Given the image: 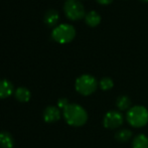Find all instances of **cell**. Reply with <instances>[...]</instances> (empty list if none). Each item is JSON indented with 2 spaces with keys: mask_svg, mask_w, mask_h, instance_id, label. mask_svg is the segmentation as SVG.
<instances>
[{
  "mask_svg": "<svg viewBox=\"0 0 148 148\" xmlns=\"http://www.w3.org/2000/svg\"><path fill=\"white\" fill-rule=\"evenodd\" d=\"M14 139L7 131L0 132V148H13Z\"/></svg>",
  "mask_w": 148,
  "mask_h": 148,
  "instance_id": "cell-10",
  "label": "cell"
},
{
  "mask_svg": "<svg viewBox=\"0 0 148 148\" xmlns=\"http://www.w3.org/2000/svg\"><path fill=\"white\" fill-rule=\"evenodd\" d=\"M131 99L128 97V96H120V97L117 98V101H116V106L118 107V109L120 111H126V110H129L131 108Z\"/></svg>",
  "mask_w": 148,
  "mask_h": 148,
  "instance_id": "cell-13",
  "label": "cell"
},
{
  "mask_svg": "<svg viewBox=\"0 0 148 148\" xmlns=\"http://www.w3.org/2000/svg\"><path fill=\"white\" fill-rule=\"evenodd\" d=\"M85 20H86L88 25L96 26L101 21V15H100L96 10H91V11L86 13V15H85Z\"/></svg>",
  "mask_w": 148,
  "mask_h": 148,
  "instance_id": "cell-12",
  "label": "cell"
},
{
  "mask_svg": "<svg viewBox=\"0 0 148 148\" xmlns=\"http://www.w3.org/2000/svg\"><path fill=\"white\" fill-rule=\"evenodd\" d=\"M123 121H124V118L120 111L111 110L107 112L104 116L103 125L107 129H117L123 124Z\"/></svg>",
  "mask_w": 148,
  "mask_h": 148,
  "instance_id": "cell-6",
  "label": "cell"
},
{
  "mask_svg": "<svg viewBox=\"0 0 148 148\" xmlns=\"http://www.w3.org/2000/svg\"><path fill=\"white\" fill-rule=\"evenodd\" d=\"M99 85H100V88H101L102 90H104V91H108V90L113 88L114 82L110 77H104V78L101 79Z\"/></svg>",
  "mask_w": 148,
  "mask_h": 148,
  "instance_id": "cell-16",
  "label": "cell"
},
{
  "mask_svg": "<svg viewBox=\"0 0 148 148\" xmlns=\"http://www.w3.org/2000/svg\"><path fill=\"white\" fill-rule=\"evenodd\" d=\"M132 148H148V137L144 134H139L133 139Z\"/></svg>",
  "mask_w": 148,
  "mask_h": 148,
  "instance_id": "cell-14",
  "label": "cell"
},
{
  "mask_svg": "<svg viewBox=\"0 0 148 148\" xmlns=\"http://www.w3.org/2000/svg\"><path fill=\"white\" fill-rule=\"evenodd\" d=\"M132 137V132L129 129H120L115 133V139L119 142H127Z\"/></svg>",
  "mask_w": 148,
  "mask_h": 148,
  "instance_id": "cell-15",
  "label": "cell"
},
{
  "mask_svg": "<svg viewBox=\"0 0 148 148\" xmlns=\"http://www.w3.org/2000/svg\"><path fill=\"white\" fill-rule=\"evenodd\" d=\"M59 20H60V14L56 9H49L45 13V16H43V21L49 27H53V26L57 25Z\"/></svg>",
  "mask_w": 148,
  "mask_h": 148,
  "instance_id": "cell-9",
  "label": "cell"
},
{
  "mask_svg": "<svg viewBox=\"0 0 148 148\" xmlns=\"http://www.w3.org/2000/svg\"><path fill=\"white\" fill-rule=\"evenodd\" d=\"M76 35V28L70 23H60L51 31V38L60 43L70 42Z\"/></svg>",
  "mask_w": 148,
  "mask_h": 148,
  "instance_id": "cell-4",
  "label": "cell"
},
{
  "mask_svg": "<svg viewBox=\"0 0 148 148\" xmlns=\"http://www.w3.org/2000/svg\"><path fill=\"white\" fill-rule=\"evenodd\" d=\"M97 1L101 4H108V3H110L112 0H97Z\"/></svg>",
  "mask_w": 148,
  "mask_h": 148,
  "instance_id": "cell-18",
  "label": "cell"
},
{
  "mask_svg": "<svg viewBox=\"0 0 148 148\" xmlns=\"http://www.w3.org/2000/svg\"><path fill=\"white\" fill-rule=\"evenodd\" d=\"M60 108L55 107V106H49L43 111V120L47 123H53L57 122L60 119Z\"/></svg>",
  "mask_w": 148,
  "mask_h": 148,
  "instance_id": "cell-7",
  "label": "cell"
},
{
  "mask_svg": "<svg viewBox=\"0 0 148 148\" xmlns=\"http://www.w3.org/2000/svg\"><path fill=\"white\" fill-rule=\"evenodd\" d=\"M14 86L10 81L0 80V99H6L14 93Z\"/></svg>",
  "mask_w": 148,
  "mask_h": 148,
  "instance_id": "cell-8",
  "label": "cell"
},
{
  "mask_svg": "<svg viewBox=\"0 0 148 148\" xmlns=\"http://www.w3.org/2000/svg\"><path fill=\"white\" fill-rule=\"evenodd\" d=\"M126 119L132 127L141 128L148 123V110L144 106H133L127 111Z\"/></svg>",
  "mask_w": 148,
  "mask_h": 148,
  "instance_id": "cell-2",
  "label": "cell"
},
{
  "mask_svg": "<svg viewBox=\"0 0 148 148\" xmlns=\"http://www.w3.org/2000/svg\"><path fill=\"white\" fill-rule=\"evenodd\" d=\"M64 11L71 20L81 19L86 15L85 8L80 0H66L64 3Z\"/></svg>",
  "mask_w": 148,
  "mask_h": 148,
  "instance_id": "cell-5",
  "label": "cell"
},
{
  "mask_svg": "<svg viewBox=\"0 0 148 148\" xmlns=\"http://www.w3.org/2000/svg\"><path fill=\"white\" fill-rule=\"evenodd\" d=\"M75 88L77 92L83 96H89L93 94L98 88V81L94 76L84 74L77 78L75 83Z\"/></svg>",
  "mask_w": 148,
  "mask_h": 148,
  "instance_id": "cell-3",
  "label": "cell"
},
{
  "mask_svg": "<svg viewBox=\"0 0 148 148\" xmlns=\"http://www.w3.org/2000/svg\"><path fill=\"white\" fill-rule=\"evenodd\" d=\"M142 1H148V0H142Z\"/></svg>",
  "mask_w": 148,
  "mask_h": 148,
  "instance_id": "cell-19",
  "label": "cell"
},
{
  "mask_svg": "<svg viewBox=\"0 0 148 148\" xmlns=\"http://www.w3.org/2000/svg\"><path fill=\"white\" fill-rule=\"evenodd\" d=\"M14 96H15V99L18 102H21V103H26L30 100L31 94L30 91L25 87H19L15 90L14 92Z\"/></svg>",
  "mask_w": 148,
  "mask_h": 148,
  "instance_id": "cell-11",
  "label": "cell"
},
{
  "mask_svg": "<svg viewBox=\"0 0 148 148\" xmlns=\"http://www.w3.org/2000/svg\"><path fill=\"white\" fill-rule=\"evenodd\" d=\"M69 104L70 103H69V100L66 98H60V99H59V101H58V108L64 110Z\"/></svg>",
  "mask_w": 148,
  "mask_h": 148,
  "instance_id": "cell-17",
  "label": "cell"
},
{
  "mask_svg": "<svg viewBox=\"0 0 148 148\" xmlns=\"http://www.w3.org/2000/svg\"><path fill=\"white\" fill-rule=\"evenodd\" d=\"M62 115L66 122L74 127H81L88 121V113L79 104H69L62 110Z\"/></svg>",
  "mask_w": 148,
  "mask_h": 148,
  "instance_id": "cell-1",
  "label": "cell"
}]
</instances>
